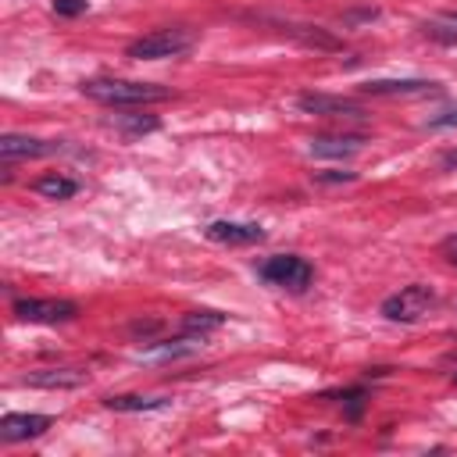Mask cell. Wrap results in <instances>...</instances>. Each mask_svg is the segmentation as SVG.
<instances>
[{"label": "cell", "mask_w": 457, "mask_h": 457, "mask_svg": "<svg viewBox=\"0 0 457 457\" xmlns=\"http://www.w3.org/2000/svg\"><path fill=\"white\" fill-rule=\"evenodd\" d=\"M296 107L303 114H318V118H361V104L350 96H328V93H303L296 96Z\"/></svg>", "instance_id": "6"}, {"label": "cell", "mask_w": 457, "mask_h": 457, "mask_svg": "<svg viewBox=\"0 0 457 457\" xmlns=\"http://www.w3.org/2000/svg\"><path fill=\"white\" fill-rule=\"evenodd\" d=\"M50 7H54V14H61V18H75V14H82V11L89 7V0H54Z\"/></svg>", "instance_id": "18"}, {"label": "cell", "mask_w": 457, "mask_h": 457, "mask_svg": "<svg viewBox=\"0 0 457 457\" xmlns=\"http://www.w3.org/2000/svg\"><path fill=\"white\" fill-rule=\"evenodd\" d=\"M204 236L211 243H221V246H250V243L264 239V228L253 221H211L204 228Z\"/></svg>", "instance_id": "7"}, {"label": "cell", "mask_w": 457, "mask_h": 457, "mask_svg": "<svg viewBox=\"0 0 457 457\" xmlns=\"http://www.w3.org/2000/svg\"><path fill=\"white\" fill-rule=\"evenodd\" d=\"M182 325H186V332H193V336L200 332V336H204V332H211V328H221V325H225V314H218V311H189Z\"/></svg>", "instance_id": "15"}, {"label": "cell", "mask_w": 457, "mask_h": 457, "mask_svg": "<svg viewBox=\"0 0 457 457\" xmlns=\"http://www.w3.org/2000/svg\"><path fill=\"white\" fill-rule=\"evenodd\" d=\"M432 307H436V289H432V286H421V282L403 286L400 293H393V296L382 300V314H386L389 321H418V318H425Z\"/></svg>", "instance_id": "4"}, {"label": "cell", "mask_w": 457, "mask_h": 457, "mask_svg": "<svg viewBox=\"0 0 457 457\" xmlns=\"http://www.w3.org/2000/svg\"><path fill=\"white\" fill-rule=\"evenodd\" d=\"M21 382L36 389H75L86 382V371L82 368H39V371H29Z\"/></svg>", "instance_id": "11"}, {"label": "cell", "mask_w": 457, "mask_h": 457, "mask_svg": "<svg viewBox=\"0 0 457 457\" xmlns=\"http://www.w3.org/2000/svg\"><path fill=\"white\" fill-rule=\"evenodd\" d=\"M32 189H36L39 196H46V200H68V196H75V193H79V182H75V179H68V175L50 171V175L36 179V182H32Z\"/></svg>", "instance_id": "13"}, {"label": "cell", "mask_w": 457, "mask_h": 457, "mask_svg": "<svg viewBox=\"0 0 457 457\" xmlns=\"http://www.w3.org/2000/svg\"><path fill=\"white\" fill-rule=\"evenodd\" d=\"M57 143H46V139H36V136H18V132H7L0 139V157L4 161H29V157H46L54 154Z\"/></svg>", "instance_id": "10"}, {"label": "cell", "mask_w": 457, "mask_h": 457, "mask_svg": "<svg viewBox=\"0 0 457 457\" xmlns=\"http://www.w3.org/2000/svg\"><path fill=\"white\" fill-rule=\"evenodd\" d=\"M364 146L361 136H318L311 139V154L314 157H350Z\"/></svg>", "instance_id": "12"}, {"label": "cell", "mask_w": 457, "mask_h": 457, "mask_svg": "<svg viewBox=\"0 0 457 457\" xmlns=\"http://www.w3.org/2000/svg\"><path fill=\"white\" fill-rule=\"evenodd\" d=\"M443 168H457V150H450V154H443Z\"/></svg>", "instance_id": "22"}, {"label": "cell", "mask_w": 457, "mask_h": 457, "mask_svg": "<svg viewBox=\"0 0 457 457\" xmlns=\"http://www.w3.org/2000/svg\"><path fill=\"white\" fill-rule=\"evenodd\" d=\"M361 93L368 96H425V93H439V82L428 79H371L361 86Z\"/></svg>", "instance_id": "8"}, {"label": "cell", "mask_w": 457, "mask_h": 457, "mask_svg": "<svg viewBox=\"0 0 457 457\" xmlns=\"http://www.w3.org/2000/svg\"><path fill=\"white\" fill-rule=\"evenodd\" d=\"M257 275L268 282V286H278V289H289V293H300L311 286L314 278V268L296 257V253H275V257H264L257 264Z\"/></svg>", "instance_id": "2"}, {"label": "cell", "mask_w": 457, "mask_h": 457, "mask_svg": "<svg viewBox=\"0 0 457 457\" xmlns=\"http://www.w3.org/2000/svg\"><path fill=\"white\" fill-rule=\"evenodd\" d=\"M318 182H353V171H318Z\"/></svg>", "instance_id": "20"}, {"label": "cell", "mask_w": 457, "mask_h": 457, "mask_svg": "<svg viewBox=\"0 0 457 457\" xmlns=\"http://www.w3.org/2000/svg\"><path fill=\"white\" fill-rule=\"evenodd\" d=\"M164 403H168V396H136V393H129V396H107L104 400V407H111V411H157Z\"/></svg>", "instance_id": "14"}, {"label": "cell", "mask_w": 457, "mask_h": 457, "mask_svg": "<svg viewBox=\"0 0 457 457\" xmlns=\"http://www.w3.org/2000/svg\"><path fill=\"white\" fill-rule=\"evenodd\" d=\"M196 43V36L189 29H157L139 36L136 43H129V57L136 61H161V57H179Z\"/></svg>", "instance_id": "3"}, {"label": "cell", "mask_w": 457, "mask_h": 457, "mask_svg": "<svg viewBox=\"0 0 457 457\" xmlns=\"http://www.w3.org/2000/svg\"><path fill=\"white\" fill-rule=\"evenodd\" d=\"M54 425L50 414H4L0 418V436L7 443H21V439H36Z\"/></svg>", "instance_id": "9"}, {"label": "cell", "mask_w": 457, "mask_h": 457, "mask_svg": "<svg viewBox=\"0 0 457 457\" xmlns=\"http://www.w3.org/2000/svg\"><path fill=\"white\" fill-rule=\"evenodd\" d=\"M428 129H457V107H450V111H439V114H432L428 121H425Z\"/></svg>", "instance_id": "19"}, {"label": "cell", "mask_w": 457, "mask_h": 457, "mask_svg": "<svg viewBox=\"0 0 457 457\" xmlns=\"http://www.w3.org/2000/svg\"><path fill=\"white\" fill-rule=\"evenodd\" d=\"M14 318L18 321H32V325H61V321H71L79 314V307L71 300H14Z\"/></svg>", "instance_id": "5"}, {"label": "cell", "mask_w": 457, "mask_h": 457, "mask_svg": "<svg viewBox=\"0 0 457 457\" xmlns=\"http://www.w3.org/2000/svg\"><path fill=\"white\" fill-rule=\"evenodd\" d=\"M443 253H446L450 264H457V236H450V239L443 243Z\"/></svg>", "instance_id": "21"}, {"label": "cell", "mask_w": 457, "mask_h": 457, "mask_svg": "<svg viewBox=\"0 0 457 457\" xmlns=\"http://www.w3.org/2000/svg\"><path fill=\"white\" fill-rule=\"evenodd\" d=\"M89 100L107 104V107H136V104H157L168 100L171 93L157 82H136V79H89L79 86Z\"/></svg>", "instance_id": "1"}, {"label": "cell", "mask_w": 457, "mask_h": 457, "mask_svg": "<svg viewBox=\"0 0 457 457\" xmlns=\"http://www.w3.org/2000/svg\"><path fill=\"white\" fill-rule=\"evenodd\" d=\"M421 29H425V36H428V39H439V43H446V46H453V43H457V25L428 21V25H421Z\"/></svg>", "instance_id": "17"}, {"label": "cell", "mask_w": 457, "mask_h": 457, "mask_svg": "<svg viewBox=\"0 0 457 457\" xmlns=\"http://www.w3.org/2000/svg\"><path fill=\"white\" fill-rule=\"evenodd\" d=\"M118 125L129 132V136H139V132H154L157 129V118H143V114H121Z\"/></svg>", "instance_id": "16"}]
</instances>
